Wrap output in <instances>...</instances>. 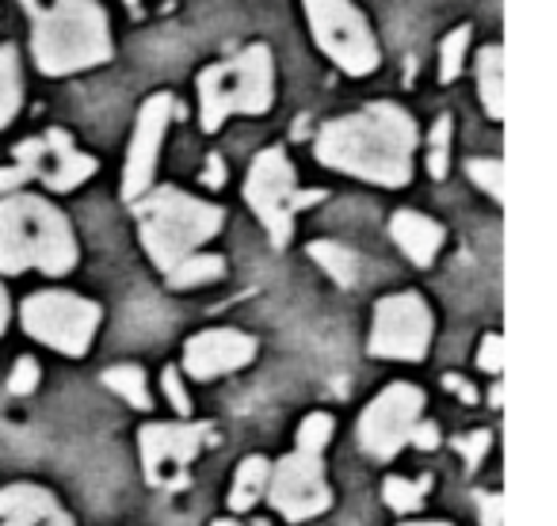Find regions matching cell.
Here are the masks:
<instances>
[{
  "mask_svg": "<svg viewBox=\"0 0 557 526\" xmlns=\"http://www.w3.org/2000/svg\"><path fill=\"white\" fill-rule=\"evenodd\" d=\"M313 153L333 172H348L379 187H405L412 179L417 123L397 103H371L321 126Z\"/></svg>",
  "mask_w": 557,
  "mask_h": 526,
  "instance_id": "6da1fadb",
  "label": "cell"
},
{
  "mask_svg": "<svg viewBox=\"0 0 557 526\" xmlns=\"http://www.w3.org/2000/svg\"><path fill=\"white\" fill-rule=\"evenodd\" d=\"M81 260L73 225L54 202L39 195H4L0 199V275L42 272L70 275Z\"/></svg>",
  "mask_w": 557,
  "mask_h": 526,
  "instance_id": "7a4b0ae2",
  "label": "cell"
},
{
  "mask_svg": "<svg viewBox=\"0 0 557 526\" xmlns=\"http://www.w3.org/2000/svg\"><path fill=\"white\" fill-rule=\"evenodd\" d=\"M24 9L35 24V65L47 77H65L111 62L108 12L96 0H24Z\"/></svg>",
  "mask_w": 557,
  "mask_h": 526,
  "instance_id": "3957f363",
  "label": "cell"
},
{
  "mask_svg": "<svg viewBox=\"0 0 557 526\" xmlns=\"http://www.w3.org/2000/svg\"><path fill=\"white\" fill-rule=\"evenodd\" d=\"M134 214H138V237L157 272H172L184 255L218 237V229L225 225L222 206L195 199L180 187L146 191L141 199H134Z\"/></svg>",
  "mask_w": 557,
  "mask_h": 526,
  "instance_id": "277c9868",
  "label": "cell"
},
{
  "mask_svg": "<svg viewBox=\"0 0 557 526\" xmlns=\"http://www.w3.org/2000/svg\"><path fill=\"white\" fill-rule=\"evenodd\" d=\"M275 100V62L263 42L199 73V123L214 134L230 115H263Z\"/></svg>",
  "mask_w": 557,
  "mask_h": 526,
  "instance_id": "5b68a950",
  "label": "cell"
},
{
  "mask_svg": "<svg viewBox=\"0 0 557 526\" xmlns=\"http://www.w3.org/2000/svg\"><path fill=\"white\" fill-rule=\"evenodd\" d=\"M321 199H325L321 191H298L295 164L287 161L283 149H263V153H256L252 168H248V179H245V202L263 222V229H268L275 248L290 245L298 210Z\"/></svg>",
  "mask_w": 557,
  "mask_h": 526,
  "instance_id": "8992f818",
  "label": "cell"
},
{
  "mask_svg": "<svg viewBox=\"0 0 557 526\" xmlns=\"http://www.w3.org/2000/svg\"><path fill=\"white\" fill-rule=\"evenodd\" d=\"M20 321H24L32 340L81 359L92 348L103 310L92 298L70 295V290H42V295H32L20 305Z\"/></svg>",
  "mask_w": 557,
  "mask_h": 526,
  "instance_id": "52a82bcc",
  "label": "cell"
},
{
  "mask_svg": "<svg viewBox=\"0 0 557 526\" xmlns=\"http://www.w3.org/2000/svg\"><path fill=\"white\" fill-rule=\"evenodd\" d=\"M310 16L313 42L329 54V62L341 65L348 77H367L379 70L382 50L371 35V24L351 0H302Z\"/></svg>",
  "mask_w": 557,
  "mask_h": 526,
  "instance_id": "ba28073f",
  "label": "cell"
},
{
  "mask_svg": "<svg viewBox=\"0 0 557 526\" xmlns=\"http://www.w3.org/2000/svg\"><path fill=\"white\" fill-rule=\"evenodd\" d=\"M432 348V310L417 290H401L374 305V325L367 351L374 359L420 363Z\"/></svg>",
  "mask_w": 557,
  "mask_h": 526,
  "instance_id": "9c48e42d",
  "label": "cell"
},
{
  "mask_svg": "<svg viewBox=\"0 0 557 526\" xmlns=\"http://www.w3.org/2000/svg\"><path fill=\"white\" fill-rule=\"evenodd\" d=\"M263 500L271 503L275 515L287 523H310V518L325 515L333 508V488L325 480V465L321 454H306V450H290L287 458H278L268 473V492Z\"/></svg>",
  "mask_w": 557,
  "mask_h": 526,
  "instance_id": "30bf717a",
  "label": "cell"
},
{
  "mask_svg": "<svg viewBox=\"0 0 557 526\" xmlns=\"http://www.w3.org/2000/svg\"><path fill=\"white\" fill-rule=\"evenodd\" d=\"M420 416H424V389L394 381L359 416V447L379 462H389L401 454V447H409V431Z\"/></svg>",
  "mask_w": 557,
  "mask_h": 526,
  "instance_id": "8fae6325",
  "label": "cell"
},
{
  "mask_svg": "<svg viewBox=\"0 0 557 526\" xmlns=\"http://www.w3.org/2000/svg\"><path fill=\"white\" fill-rule=\"evenodd\" d=\"M210 424H146L138 431V454L146 480L157 488H184L187 465L199 458Z\"/></svg>",
  "mask_w": 557,
  "mask_h": 526,
  "instance_id": "7c38bea8",
  "label": "cell"
},
{
  "mask_svg": "<svg viewBox=\"0 0 557 526\" xmlns=\"http://www.w3.org/2000/svg\"><path fill=\"white\" fill-rule=\"evenodd\" d=\"M169 118H172V96L169 92H157L141 103L138 123H134V134H131V149H126V168H123V199L126 202L141 199V195L153 187L157 156H161Z\"/></svg>",
  "mask_w": 557,
  "mask_h": 526,
  "instance_id": "4fadbf2b",
  "label": "cell"
},
{
  "mask_svg": "<svg viewBox=\"0 0 557 526\" xmlns=\"http://www.w3.org/2000/svg\"><path fill=\"white\" fill-rule=\"evenodd\" d=\"M256 359V340L240 328H207L184 343V371L195 381H214Z\"/></svg>",
  "mask_w": 557,
  "mask_h": 526,
  "instance_id": "5bb4252c",
  "label": "cell"
},
{
  "mask_svg": "<svg viewBox=\"0 0 557 526\" xmlns=\"http://www.w3.org/2000/svg\"><path fill=\"white\" fill-rule=\"evenodd\" d=\"M42 141H47V161H42L39 179L50 191H73L96 172V161L88 153H81L65 130H50Z\"/></svg>",
  "mask_w": 557,
  "mask_h": 526,
  "instance_id": "9a60e30c",
  "label": "cell"
},
{
  "mask_svg": "<svg viewBox=\"0 0 557 526\" xmlns=\"http://www.w3.org/2000/svg\"><path fill=\"white\" fill-rule=\"evenodd\" d=\"M389 233H394L397 248H401L417 267H428V263L440 255L443 237H447L440 222H432L428 214H417V210H397V214L389 217Z\"/></svg>",
  "mask_w": 557,
  "mask_h": 526,
  "instance_id": "2e32d148",
  "label": "cell"
},
{
  "mask_svg": "<svg viewBox=\"0 0 557 526\" xmlns=\"http://www.w3.org/2000/svg\"><path fill=\"white\" fill-rule=\"evenodd\" d=\"M58 508H62L58 496L42 485H32V480H16V485L0 488V518H32V523H39V518L54 515Z\"/></svg>",
  "mask_w": 557,
  "mask_h": 526,
  "instance_id": "e0dca14e",
  "label": "cell"
},
{
  "mask_svg": "<svg viewBox=\"0 0 557 526\" xmlns=\"http://www.w3.org/2000/svg\"><path fill=\"white\" fill-rule=\"evenodd\" d=\"M268 473H271L268 458H263V454H248L245 462L237 465V473H233L230 508L233 511H252L256 503L263 500V492H268Z\"/></svg>",
  "mask_w": 557,
  "mask_h": 526,
  "instance_id": "ac0fdd59",
  "label": "cell"
},
{
  "mask_svg": "<svg viewBox=\"0 0 557 526\" xmlns=\"http://www.w3.org/2000/svg\"><path fill=\"white\" fill-rule=\"evenodd\" d=\"M225 275V255H214V252H191L164 272L172 290H191V287H207V283H218Z\"/></svg>",
  "mask_w": 557,
  "mask_h": 526,
  "instance_id": "d6986e66",
  "label": "cell"
},
{
  "mask_svg": "<svg viewBox=\"0 0 557 526\" xmlns=\"http://www.w3.org/2000/svg\"><path fill=\"white\" fill-rule=\"evenodd\" d=\"M310 260L318 263V267H325V275L336 283V287H356L359 279V255L351 252L348 245H341V240H313L310 245Z\"/></svg>",
  "mask_w": 557,
  "mask_h": 526,
  "instance_id": "ffe728a7",
  "label": "cell"
},
{
  "mask_svg": "<svg viewBox=\"0 0 557 526\" xmlns=\"http://www.w3.org/2000/svg\"><path fill=\"white\" fill-rule=\"evenodd\" d=\"M478 88L488 118L504 115V54L500 47H485L478 54Z\"/></svg>",
  "mask_w": 557,
  "mask_h": 526,
  "instance_id": "44dd1931",
  "label": "cell"
},
{
  "mask_svg": "<svg viewBox=\"0 0 557 526\" xmlns=\"http://www.w3.org/2000/svg\"><path fill=\"white\" fill-rule=\"evenodd\" d=\"M103 386L111 389V393L123 397L131 409L138 412H149L153 409V397H149V386H146V371L134 363H119V366H108L103 371Z\"/></svg>",
  "mask_w": 557,
  "mask_h": 526,
  "instance_id": "7402d4cb",
  "label": "cell"
},
{
  "mask_svg": "<svg viewBox=\"0 0 557 526\" xmlns=\"http://www.w3.org/2000/svg\"><path fill=\"white\" fill-rule=\"evenodd\" d=\"M24 100V77H20L16 47H0V126H9Z\"/></svg>",
  "mask_w": 557,
  "mask_h": 526,
  "instance_id": "603a6c76",
  "label": "cell"
},
{
  "mask_svg": "<svg viewBox=\"0 0 557 526\" xmlns=\"http://www.w3.org/2000/svg\"><path fill=\"white\" fill-rule=\"evenodd\" d=\"M428 488H432V477H420V480L386 477V485H382V500H386V508L397 511V515H412V511L424 508Z\"/></svg>",
  "mask_w": 557,
  "mask_h": 526,
  "instance_id": "cb8c5ba5",
  "label": "cell"
},
{
  "mask_svg": "<svg viewBox=\"0 0 557 526\" xmlns=\"http://www.w3.org/2000/svg\"><path fill=\"white\" fill-rule=\"evenodd\" d=\"M466 50H470V27H455L440 47V80H455L466 65Z\"/></svg>",
  "mask_w": 557,
  "mask_h": 526,
  "instance_id": "d4e9b609",
  "label": "cell"
},
{
  "mask_svg": "<svg viewBox=\"0 0 557 526\" xmlns=\"http://www.w3.org/2000/svg\"><path fill=\"white\" fill-rule=\"evenodd\" d=\"M333 416L329 412H310V416L298 424V447L295 450H306V454H321L333 439Z\"/></svg>",
  "mask_w": 557,
  "mask_h": 526,
  "instance_id": "484cf974",
  "label": "cell"
},
{
  "mask_svg": "<svg viewBox=\"0 0 557 526\" xmlns=\"http://www.w3.org/2000/svg\"><path fill=\"white\" fill-rule=\"evenodd\" d=\"M466 176H470L485 195H493V199L504 195V168L496 156H470V161H466Z\"/></svg>",
  "mask_w": 557,
  "mask_h": 526,
  "instance_id": "4316f807",
  "label": "cell"
},
{
  "mask_svg": "<svg viewBox=\"0 0 557 526\" xmlns=\"http://www.w3.org/2000/svg\"><path fill=\"white\" fill-rule=\"evenodd\" d=\"M450 168V118L443 115L440 123H435L432 130V153H428V172H432L435 179H443Z\"/></svg>",
  "mask_w": 557,
  "mask_h": 526,
  "instance_id": "83f0119b",
  "label": "cell"
},
{
  "mask_svg": "<svg viewBox=\"0 0 557 526\" xmlns=\"http://www.w3.org/2000/svg\"><path fill=\"white\" fill-rule=\"evenodd\" d=\"M488 447H493V431H470V435H462V439H455V450L462 454V462H466V469H478L481 462H485V454H488Z\"/></svg>",
  "mask_w": 557,
  "mask_h": 526,
  "instance_id": "f1b7e54d",
  "label": "cell"
},
{
  "mask_svg": "<svg viewBox=\"0 0 557 526\" xmlns=\"http://www.w3.org/2000/svg\"><path fill=\"white\" fill-rule=\"evenodd\" d=\"M39 378H42V371H39V363H35L32 355H24L16 366H12V378H9V393L12 397H27V393H35L39 389Z\"/></svg>",
  "mask_w": 557,
  "mask_h": 526,
  "instance_id": "f546056e",
  "label": "cell"
},
{
  "mask_svg": "<svg viewBox=\"0 0 557 526\" xmlns=\"http://www.w3.org/2000/svg\"><path fill=\"white\" fill-rule=\"evenodd\" d=\"M161 389H164V397H169V404L180 412V416H191V401H187V389H184V381H180V371H176V366H164Z\"/></svg>",
  "mask_w": 557,
  "mask_h": 526,
  "instance_id": "4dcf8cb0",
  "label": "cell"
},
{
  "mask_svg": "<svg viewBox=\"0 0 557 526\" xmlns=\"http://www.w3.org/2000/svg\"><path fill=\"white\" fill-rule=\"evenodd\" d=\"M478 366L485 374H500L504 371V340L496 333H488L481 340V351H478Z\"/></svg>",
  "mask_w": 557,
  "mask_h": 526,
  "instance_id": "1f68e13d",
  "label": "cell"
},
{
  "mask_svg": "<svg viewBox=\"0 0 557 526\" xmlns=\"http://www.w3.org/2000/svg\"><path fill=\"white\" fill-rule=\"evenodd\" d=\"M478 500V511H481V526H504V503L496 492H473Z\"/></svg>",
  "mask_w": 557,
  "mask_h": 526,
  "instance_id": "d6a6232c",
  "label": "cell"
},
{
  "mask_svg": "<svg viewBox=\"0 0 557 526\" xmlns=\"http://www.w3.org/2000/svg\"><path fill=\"white\" fill-rule=\"evenodd\" d=\"M409 442L417 450H435L440 447V424H432V419H417L409 431Z\"/></svg>",
  "mask_w": 557,
  "mask_h": 526,
  "instance_id": "836d02e7",
  "label": "cell"
},
{
  "mask_svg": "<svg viewBox=\"0 0 557 526\" xmlns=\"http://www.w3.org/2000/svg\"><path fill=\"white\" fill-rule=\"evenodd\" d=\"M27 179H35V172L20 161L12 164V168H0V195H12L20 184H27Z\"/></svg>",
  "mask_w": 557,
  "mask_h": 526,
  "instance_id": "e575fe53",
  "label": "cell"
},
{
  "mask_svg": "<svg viewBox=\"0 0 557 526\" xmlns=\"http://www.w3.org/2000/svg\"><path fill=\"white\" fill-rule=\"evenodd\" d=\"M202 184H207V187H222L225 184V161L218 153H210L207 172H202Z\"/></svg>",
  "mask_w": 557,
  "mask_h": 526,
  "instance_id": "d590c367",
  "label": "cell"
},
{
  "mask_svg": "<svg viewBox=\"0 0 557 526\" xmlns=\"http://www.w3.org/2000/svg\"><path fill=\"white\" fill-rule=\"evenodd\" d=\"M443 386H447V389H455V393H458V401H466V404H473V401H478V389H473L470 381H462V378H458V374H447V378H443Z\"/></svg>",
  "mask_w": 557,
  "mask_h": 526,
  "instance_id": "8d00e7d4",
  "label": "cell"
},
{
  "mask_svg": "<svg viewBox=\"0 0 557 526\" xmlns=\"http://www.w3.org/2000/svg\"><path fill=\"white\" fill-rule=\"evenodd\" d=\"M35 526H77V523H73V515H70V511H65V508H58L54 515L39 518V523H35Z\"/></svg>",
  "mask_w": 557,
  "mask_h": 526,
  "instance_id": "74e56055",
  "label": "cell"
},
{
  "mask_svg": "<svg viewBox=\"0 0 557 526\" xmlns=\"http://www.w3.org/2000/svg\"><path fill=\"white\" fill-rule=\"evenodd\" d=\"M9 317H12V302H9V290L0 287V336L9 328Z\"/></svg>",
  "mask_w": 557,
  "mask_h": 526,
  "instance_id": "f35d334b",
  "label": "cell"
},
{
  "mask_svg": "<svg viewBox=\"0 0 557 526\" xmlns=\"http://www.w3.org/2000/svg\"><path fill=\"white\" fill-rule=\"evenodd\" d=\"M488 401H493V409H500V404H504V389H500V386H493V393H488Z\"/></svg>",
  "mask_w": 557,
  "mask_h": 526,
  "instance_id": "ab89813d",
  "label": "cell"
},
{
  "mask_svg": "<svg viewBox=\"0 0 557 526\" xmlns=\"http://www.w3.org/2000/svg\"><path fill=\"white\" fill-rule=\"evenodd\" d=\"M0 526H35L32 518H0Z\"/></svg>",
  "mask_w": 557,
  "mask_h": 526,
  "instance_id": "60d3db41",
  "label": "cell"
},
{
  "mask_svg": "<svg viewBox=\"0 0 557 526\" xmlns=\"http://www.w3.org/2000/svg\"><path fill=\"white\" fill-rule=\"evenodd\" d=\"M210 526H240V523H237V518H214Z\"/></svg>",
  "mask_w": 557,
  "mask_h": 526,
  "instance_id": "b9f144b4",
  "label": "cell"
},
{
  "mask_svg": "<svg viewBox=\"0 0 557 526\" xmlns=\"http://www.w3.org/2000/svg\"><path fill=\"white\" fill-rule=\"evenodd\" d=\"M401 526H450V523H401Z\"/></svg>",
  "mask_w": 557,
  "mask_h": 526,
  "instance_id": "7bdbcfd3",
  "label": "cell"
},
{
  "mask_svg": "<svg viewBox=\"0 0 557 526\" xmlns=\"http://www.w3.org/2000/svg\"><path fill=\"white\" fill-rule=\"evenodd\" d=\"M126 4H138V0H126Z\"/></svg>",
  "mask_w": 557,
  "mask_h": 526,
  "instance_id": "ee69618b",
  "label": "cell"
}]
</instances>
